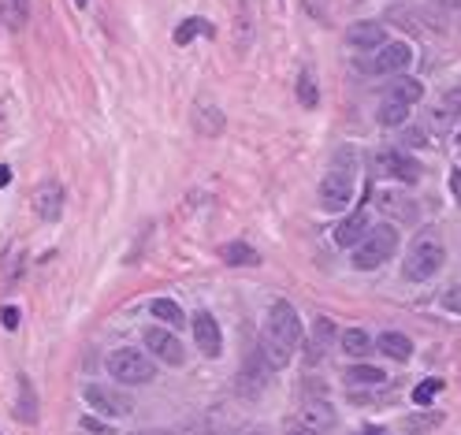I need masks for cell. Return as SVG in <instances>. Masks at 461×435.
<instances>
[{
	"mask_svg": "<svg viewBox=\"0 0 461 435\" xmlns=\"http://www.w3.org/2000/svg\"><path fill=\"white\" fill-rule=\"evenodd\" d=\"M220 257H223L227 264H235V268H254V264H261V254L254 250V246H246V242H227L223 250H220Z\"/></svg>",
	"mask_w": 461,
	"mask_h": 435,
	"instance_id": "obj_19",
	"label": "cell"
},
{
	"mask_svg": "<svg viewBox=\"0 0 461 435\" xmlns=\"http://www.w3.org/2000/svg\"><path fill=\"white\" fill-rule=\"evenodd\" d=\"M439 391H443V380H425L421 387L413 391V402H417V406H428V402L439 395Z\"/></svg>",
	"mask_w": 461,
	"mask_h": 435,
	"instance_id": "obj_27",
	"label": "cell"
},
{
	"mask_svg": "<svg viewBox=\"0 0 461 435\" xmlns=\"http://www.w3.org/2000/svg\"><path fill=\"white\" fill-rule=\"evenodd\" d=\"M443 309H450V313H461V286H450L443 294Z\"/></svg>",
	"mask_w": 461,
	"mask_h": 435,
	"instance_id": "obj_29",
	"label": "cell"
},
{
	"mask_svg": "<svg viewBox=\"0 0 461 435\" xmlns=\"http://www.w3.org/2000/svg\"><path fill=\"white\" fill-rule=\"evenodd\" d=\"M8 182H12V172L4 168V164H0V186H8Z\"/></svg>",
	"mask_w": 461,
	"mask_h": 435,
	"instance_id": "obj_33",
	"label": "cell"
},
{
	"mask_svg": "<svg viewBox=\"0 0 461 435\" xmlns=\"http://www.w3.org/2000/svg\"><path fill=\"white\" fill-rule=\"evenodd\" d=\"M8 12H12V23L19 27V23H27L30 4H27V0H8Z\"/></svg>",
	"mask_w": 461,
	"mask_h": 435,
	"instance_id": "obj_28",
	"label": "cell"
},
{
	"mask_svg": "<svg viewBox=\"0 0 461 435\" xmlns=\"http://www.w3.org/2000/svg\"><path fill=\"white\" fill-rule=\"evenodd\" d=\"M0 320H4V327H8V331H15V327H19V309H15V305H8L4 313H0Z\"/></svg>",
	"mask_w": 461,
	"mask_h": 435,
	"instance_id": "obj_30",
	"label": "cell"
},
{
	"mask_svg": "<svg viewBox=\"0 0 461 435\" xmlns=\"http://www.w3.org/2000/svg\"><path fill=\"white\" fill-rule=\"evenodd\" d=\"M376 205H380V213L402 220V223H413L417 213H421V209H417V201L409 194H402V190H380V194H376Z\"/></svg>",
	"mask_w": 461,
	"mask_h": 435,
	"instance_id": "obj_12",
	"label": "cell"
},
{
	"mask_svg": "<svg viewBox=\"0 0 461 435\" xmlns=\"http://www.w3.org/2000/svg\"><path fill=\"white\" fill-rule=\"evenodd\" d=\"M145 346H150V354H157L160 361H167L172 368H179L186 361V350L175 339L172 327H150V331H145Z\"/></svg>",
	"mask_w": 461,
	"mask_h": 435,
	"instance_id": "obj_9",
	"label": "cell"
},
{
	"mask_svg": "<svg viewBox=\"0 0 461 435\" xmlns=\"http://www.w3.org/2000/svg\"><path fill=\"white\" fill-rule=\"evenodd\" d=\"M194 339H198V350L205 358H220L223 354V331H220L213 313H198L194 317Z\"/></svg>",
	"mask_w": 461,
	"mask_h": 435,
	"instance_id": "obj_11",
	"label": "cell"
},
{
	"mask_svg": "<svg viewBox=\"0 0 461 435\" xmlns=\"http://www.w3.org/2000/svg\"><path fill=\"white\" fill-rule=\"evenodd\" d=\"M376 119H380V127H402V123L409 119V105H402V101H384L380 112H376Z\"/></svg>",
	"mask_w": 461,
	"mask_h": 435,
	"instance_id": "obj_23",
	"label": "cell"
},
{
	"mask_svg": "<svg viewBox=\"0 0 461 435\" xmlns=\"http://www.w3.org/2000/svg\"><path fill=\"white\" fill-rule=\"evenodd\" d=\"M380 354H387L391 361H409L413 358V342H409V335H402V331H384L380 335Z\"/></svg>",
	"mask_w": 461,
	"mask_h": 435,
	"instance_id": "obj_16",
	"label": "cell"
},
{
	"mask_svg": "<svg viewBox=\"0 0 461 435\" xmlns=\"http://www.w3.org/2000/svg\"><path fill=\"white\" fill-rule=\"evenodd\" d=\"M298 101H302L305 109H317V105H320L317 82H312V75H309V71H302V75H298Z\"/></svg>",
	"mask_w": 461,
	"mask_h": 435,
	"instance_id": "obj_26",
	"label": "cell"
},
{
	"mask_svg": "<svg viewBox=\"0 0 461 435\" xmlns=\"http://www.w3.org/2000/svg\"><path fill=\"white\" fill-rule=\"evenodd\" d=\"M394 254H398V231H394V223H376V227H368V235L353 246L350 261H353L358 272H372V268L387 264Z\"/></svg>",
	"mask_w": 461,
	"mask_h": 435,
	"instance_id": "obj_3",
	"label": "cell"
},
{
	"mask_svg": "<svg viewBox=\"0 0 461 435\" xmlns=\"http://www.w3.org/2000/svg\"><path fill=\"white\" fill-rule=\"evenodd\" d=\"M365 435H380V431H372V428H368V431H365Z\"/></svg>",
	"mask_w": 461,
	"mask_h": 435,
	"instance_id": "obj_35",
	"label": "cell"
},
{
	"mask_svg": "<svg viewBox=\"0 0 461 435\" xmlns=\"http://www.w3.org/2000/svg\"><path fill=\"white\" fill-rule=\"evenodd\" d=\"M82 399H86V406L93 413H101V417H131L134 413V399L127 395V391H119L112 383H86L82 387Z\"/></svg>",
	"mask_w": 461,
	"mask_h": 435,
	"instance_id": "obj_6",
	"label": "cell"
},
{
	"mask_svg": "<svg viewBox=\"0 0 461 435\" xmlns=\"http://www.w3.org/2000/svg\"><path fill=\"white\" fill-rule=\"evenodd\" d=\"M346 45L358 49V52H376L387 45V27L384 23H372V19H365V23H353L346 30Z\"/></svg>",
	"mask_w": 461,
	"mask_h": 435,
	"instance_id": "obj_10",
	"label": "cell"
},
{
	"mask_svg": "<svg viewBox=\"0 0 461 435\" xmlns=\"http://www.w3.org/2000/svg\"><path fill=\"white\" fill-rule=\"evenodd\" d=\"M78 4H86V0H78Z\"/></svg>",
	"mask_w": 461,
	"mask_h": 435,
	"instance_id": "obj_37",
	"label": "cell"
},
{
	"mask_svg": "<svg viewBox=\"0 0 461 435\" xmlns=\"http://www.w3.org/2000/svg\"><path fill=\"white\" fill-rule=\"evenodd\" d=\"M302 346V320L290 302H271L268 320H264V335H261V361L276 372L290 365V354Z\"/></svg>",
	"mask_w": 461,
	"mask_h": 435,
	"instance_id": "obj_1",
	"label": "cell"
},
{
	"mask_svg": "<svg viewBox=\"0 0 461 435\" xmlns=\"http://www.w3.org/2000/svg\"><path fill=\"white\" fill-rule=\"evenodd\" d=\"M34 205H37L41 220H60V213H64V186L60 182H41L37 194H34Z\"/></svg>",
	"mask_w": 461,
	"mask_h": 435,
	"instance_id": "obj_13",
	"label": "cell"
},
{
	"mask_svg": "<svg viewBox=\"0 0 461 435\" xmlns=\"http://www.w3.org/2000/svg\"><path fill=\"white\" fill-rule=\"evenodd\" d=\"M350 201H353V175L343 172V168H331V172L320 179V209L343 213Z\"/></svg>",
	"mask_w": 461,
	"mask_h": 435,
	"instance_id": "obj_7",
	"label": "cell"
},
{
	"mask_svg": "<svg viewBox=\"0 0 461 435\" xmlns=\"http://www.w3.org/2000/svg\"><path fill=\"white\" fill-rule=\"evenodd\" d=\"M413 64V45L409 41H387L384 49L368 56H358V71L365 75H402Z\"/></svg>",
	"mask_w": 461,
	"mask_h": 435,
	"instance_id": "obj_4",
	"label": "cell"
},
{
	"mask_svg": "<svg viewBox=\"0 0 461 435\" xmlns=\"http://www.w3.org/2000/svg\"><path fill=\"white\" fill-rule=\"evenodd\" d=\"M368 213L365 209H358V213H350L339 227H335V242H339V246H346V250H353V246H358L365 235H368Z\"/></svg>",
	"mask_w": 461,
	"mask_h": 435,
	"instance_id": "obj_14",
	"label": "cell"
},
{
	"mask_svg": "<svg viewBox=\"0 0 461 435\" xmlns=\"http://www.w3.org/2000/svg\"><path fill=\"white\" fill-rule=\"evenodd\" d=\"M372 164H376V172H380V175L398 179V182H417V179H421V164H417L409 153H402V149H384V153H376Z\"/></svg>",
	"mask_w": 461,
	"mask_h": 435,
	"instance_id": "obj_8",
	"label": "cell"
},
{
	"mask_svg": "<svg viewBox=\"0 0 461 435\" xmlns=\"http://www.w3.org/2000/svg\"><path fill=\"white\" fill-rule=\"evenodd\" d=\"M443 261H447V246H443V238H439V231L428 227V231H421L413 238L406 264H402V276L409 283H428L439 268H443Z\"/></svg>",
	"mask_w": 461,
	"mask_h": 435,
	"instance_id": "obj_2",
	"label": "cell"
},
{
	"mask_svg": "<svg viewBox=\"0 0 461 435\" xmlns=\"http://www.w3.org/2000/svg\"><path fill=\"white\" fill-rule=\"evenodd\" d=\"M246 435H264V431H246Z\"/></svg>",
	"mask_w": 461,
	"mask_h": 435,
	"instance_id": "obj_36",
	"label": "cell"
},
{
	"mask_svg": "<svg viewBox=\"0 0 461 435\" xmlns=\"http://www.w3.org/2000/svg\"><path fill=\"white\" fill-rule=\"evenodd\" d=\"M343 350L350 358H365L368 350H372V339L365 335L361 327H350V331H343Z\"/></svg>",
	"mask_w": 461,
	"mask_h": 435,
	"instance_id": "obj_24",
	"label": "cell"
},
{
	"mask_svg": "<svg viewBox=\"0 0 461 435\" xmlns=\"http://www.w3.org/2000/svg\"><path fill=\"white\" fill-rule=\"evenodd\" d=\"M150 309H153V317H157V320H164V324L172 327V331H179V327L186 324V313H182V305H179V302H172V298H157V302H153Z\"/></svg>",
	"mask_w": 461,
	"mask_h": 435,
	"instance_id": "obj_21",
	"label": "cell"
},
{
	"mask_svg": "<svg viewBox=\"0 0 461 435\" xmlns=\"http://www.w3.org/2000/svg\"><path fill=\"white\" fill-rule=\"evenodd\" d=\"M15 417L23 424L37 421V395H34V383L27 376H19V399H15Z\"/></svg>",
	"mask_w": 461,
	"mask_h": 435,
	"instance_id": "obj_17",
	"label": "cell"
},
{
	"mask_svg": "<svg viewBox=\"0 0 461 435\" xmlns=\"http://www.w3.org/2000/svg\"><path fill=\"white\" fill-rule=\"evenodd\" d=\"M201 30L208 34V23H205V19H198V15L182 19V23H179V30H175V45H186V41H194Z\"/></svg>",
	"mask_w": 461,
	"mask_h": 435,
	"instance_id": "obj_25",
	"label": "cell"
},
{
	"mask_svg": "<svg viewBox=\"0 0 461 435\" xmlns=\"http://www.w3.org/2000/svg\"><path fill=\"white\" fill-rule=\"evenodd\" d=\"M335 339V324L328 317H317V327H312V342H309V365H317V358L328 354V342Z\"/></svg>",
	"mask_w": 461,
	"mask_h": 435,
	"instance_id": "obj_18",
	"label": "cell"
},
{
	"mask_svg": "<svg viewBox=\"0 0 461 435\" xmlns=\"http://www.w3.org/2000/svg\"><path fill=\"white\" fill-rule=\"evenodd\" d=\"M109 372L116 383H127V387H138V383H153L157 380V365L142 354V350H116L109 358Z\"/></svg>",
	"mask_w": 461,
	"mask_h": 435,
	"instance_id": "obj_5",
	"label": "cell"
},
{
	"mask_svg": "<svg viewBox=\"0 0 461 435\" xmlns=\"http://www.w3.org/2000/svg\"><path fill=\"white\" fill-rule=\"evenodd\" d=\"M302 424L309 431H328L335 424V409L328 402H305L302 406Z\"/></svg>",
	"mask_w": 461,
	"mask_h": 435,
	"instance_id": "obj_15",
	"label": "cell"
},
{
	"mask_svg": "<svg viewBox=\"0 0 461 435\" xmlns=\"http://www.w3.org/2000/svg\"><path fill=\"white\" fill-rule=\"evenodd\" d=\"M450 194H454V201L461 205V168L450 172Z\"/></svg>",
	"mask_w": 461,
	"mask_h": 435,
	"instance_id": "obj_31",
	"label": "cell"
},
{
	"mask_svg": "<svg viewBox=\"0 0 461 435\" xmlns=\"http://www.w3.org/2000/svg\"><path fill=\"white\" fill-rule=\"evenodd\" d=\"M387 376H384V368H376V365H350L346 368V383L353 387H380Z\"/></svg>",
	"mask_w": 461,
	"mask_h": 435,
	"instance_id": "obj_22",
	"label": "cell"
},
{
	"mask_svg": "<svg viewBox=\"0 0 461 435\" xmlns=\"http://www.w3.org/2000/svg\"><path fill=\"white\" fill-rule=\"evenodd\" d=\"M290 435H309V431H290Z\"/></svg>",
	"mask_w": 461,
	"mask_h": 435,
	"instance_id": "obj_34",
	"label": "cell"
},
{
	"mask_svg": "<svg viewBox=\"0 0 461 435\" xmlns=\"http://www.w3.org/2000/svg\"><path fill=\"white\" fill-rule=\"evenodd\" d=\"M387 97H391V101H402V105H409V109H413L417 101L425 97V86H421L417 78H394L391 86H387Z\"/></svg>",
	"mask_w": 461,
	"mask_h": 435,
	"instance_id": "obj_20",
	"label": "cell"
},
{
	"mask_svg": "<svg viewBox=\"0 0 461 435\" xmlns=\"http://www.w3.org/2000/svg\"><path fill=\"white\" fill-rule=\"evenodd\" d=\"M134 435H175V431H164V428H145V431H134Z\"/></svg>",
	"mask_w": 461,
	"mask_h": 435,
	"instance_id": "obj_32",
	"label": "cell"
}]
</instances>
